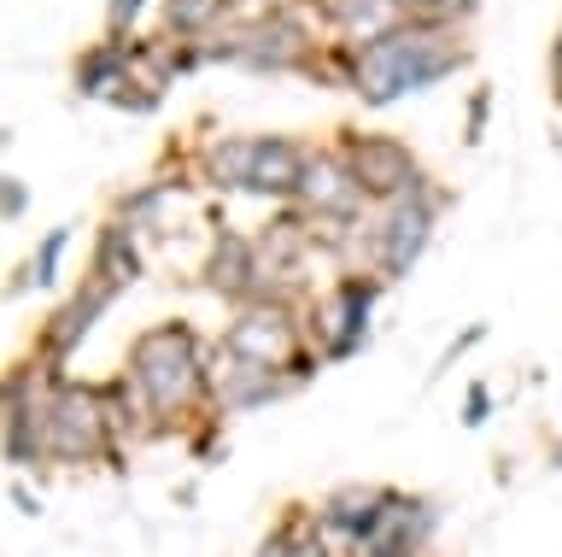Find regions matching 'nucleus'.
Listing matches in <instances>:
<instances>
[{"label":"nucleus","mask_w":562,"mask_h":557,"mask_svg":"<svg viewBox=\"0 0 562 557\" xmlns=\"http://www.w3.org/2000/svg\"><path fill=\"white\" fill-rule=\"evenodd\" d=\"M130 441L140 434H193L217 416V341H205L188 318L135 328L123 346V370L112 376Z\"/></svg>","instance_id":"nucleus-1"},{"label":"nucleus","mask_w":562,"mask_h":557,"mask_svg":"<svg viewBox=\"0 0 562 557\" xmlns=\"http://www.w3.org/2000/svg\"><path fill=\"white\" fill-rule=\"evenodd\" d=\"M469 65V47L457 42V30H439V24H416L404 19L393 36L369 42L358 54V71H351V94L363 107H393L404 94H422L434 82L457 77Z\"/></svg>","instance_id":"nucleus-2"},{"label":"nucleus","mask_w":562,"mask_h":557,"mask_svg":"<svg viewBox=\"0 0 562 557\" xmlns=\"http://www.w3.org/2000/svg\"><path fill=\"white\" fill-rule=\"evenodd\" d=\"M123 446H130V428H123L112 381L53 376V388H47V469H88V464L117 469Z\"/></svg>","instance_id":"nucleus-3"},{"label":"nucleus","mask_w":562,"mask_h":557,"mask_svg":"<svg viewBox=\"0 0 562 557\" xmlns=\"http://www.w3.org/2000/svg\"><path fill=\"white\" fill-rule=\"evenodd\" d=\"M311 170V153L293 135H223L200 153V177L217 194H263V200H299Z\"/></svg>","instance_id":"nucleus-4"},{"label":"nucleus","mask_w":562,"mask_h":557,"mask_svg":"<svg viewBox=\"0 0 562 557\" xmlns=\"http://www.w3.org/2000/svg\"><path fill=\"white\" fill-rule=\"evenodd\" d=\"M217 353L240 364H263V370H293L299 381H316V370H323V353L311 346V328H305V305L293 300H252L228 311Z\"/></svg>","instance_id":"nucleus-5"},{"label":"nucleus","mask_w":562,"mask_h":557,"mask_svg":"<svg viewBox=\"0 0 562 557\" xmlns=\"http://www.w3.org/2000/svg\"><path fill=\"white\" fill-rule=\"evenodd\" d=\"M205 59L240 65V71H263V77H288V71H316V42L299 12L270 7L252 12L240 24H223L217 42L205 47Z\"/></svg>","instance_id":"nucleus-6"},{"label":"nucleus","mask_w":562,"mask_h":557,"mask_svg":"<svg viewBox=\"0 0 562 557\" xmlns=\"http://www.w3.org/2000/svg\"><path fill=\"white\" fill-rule=\"evenodd\" d=\"M381 293H386V282L375 270H340L323 293L305 300V328H311V346L323 353V364H346L369 346Z\"/></svg>","instance_id":"nucleus-7"},{"label":"nucleus","mask_w":562,"mask_h":557,"mask_svg":"<svg viewBox=\"0 0 562 557\" xmlns=\"http://www.w3.org/2000/svg\"><path fill=\"white\" fill-rule=\"evenodd\" d=\"M439 212H446V194H439L434 182H422L416 194H404L393 205H375V218H369V270H375L386 288L404 282V276L422 265V253L434 247Z\"/></svg>","instance_id":"nucleus-8"},{"label":"nucleus","mask_w":562,"mask_h":557,"mask_svg":"<svg viewBox=\"0 0 562 557\" xmlns=\"http://www.w3.org/2000/svg\"><path fill=\"white\" fill-rule=\"evenodd\" d=\"M117 300H123L117 288H105V282H94V276H82V282L70 288V293L47 311L42 323H35V335H30V358L42 364V370H53V376H70L77 353H82L88 341H94V328L105 323V311H112Z\"/></svg>","instance_id":"nucleus-9"},{"label":"nucleus","mask_w":562,"mask_h":557,"mask_svg":"<svg viewBox=\"0 0 562 557\" xmlns=\"http://www.w3.org/2000/svg\"><path fill=\"white\" fill-rule=\"evenodd\" d=\"M299 218L311 223L316 235H340V230H358V223H369L375 212H369L363 182L351 177V165L340 159V153H311V170H305V188H299Z\"/></svg>","instance_id":"nucleus-10"},{"label":"nucleus","mask_w":562,"mask_h":557,"mask_svg":"<svg viewBox=\"0 0 562 557\" xmlns=\"http://www.w3.org/2000/svg\"><path fill=\"white\" fill-rule=\"evenodd\" d=\"M340 159L351 165V177L363 182V194L375 200V205H393L404 194H416L422 182V165H416V153L398 142V135H363V130H346L340 135Z\"/></svg>","instance_id":"nucleus-11"},{"label":"nucleus","mask_w":562,"mask_h":557,"mask_svg":"<svg viewBox=\"0 0 562 557\" xmlns=\"http://www.w3.org/2000/svg\"><path fill=\"white\" fill-rule=\"evenodd\" d=\"M398 493L404 487H386V481H340L316 499V528H323L340 552L358 557L369 539L381 534V522L398 504Z\"/></svg>","instance_id":"nucleus-12"},{"label":"nucleus","mask_w":562,"mask_h":557,"mask_svg":"<svg viewBox=\"0 0 562 557\" xmlns=\"http://www.w3.org/2000/svg\"><path fill=\"white\" fill-rule=\"evenodd\" d=\"M200 282H205V293H217L228 311L263 300L258 241L246 235V230H228V223H223V230L211 235V253H205V265H200Z\"/></svg>","instance_id":"nucleus-13"},{"label":"nucleus","mask_w":562,"mask_h":557,"mask_svg":"<svg viewBox=\"0 0 562 557\" xmlns=\"http://www.w3.org/2000/svg\"><path fill=\"white\" fill-rule=\"evenodd\" d=\"M311 381H299L293 370H263V364H240L217 353V416H252L263 405L305 393Z\"/></svg>","instance_id":"nucleus-14"},{"label":"nucleus","mask_w":562,"mask_h":557,"mask_svg":"<svg viewBox=\"0 0 562 557\" xmlns=\"http://www.w3.org/2000/svg\"><path fill=\"white\" fill-rule=\"evenodd\" d=\"M439 522H446L439 499H428V493H398V504H393V511H386V522H381V534L369 539L358 557H434Z\"/></svg>","instance_id":"nucleus-15"},{"label":"nucleus","mask_w":562,"mask_h":557,"mask_svg":"<svg viewBox=\"0 0 562 557\" xmlns=\"http://www.w3.org/2000/svg\"><path fill=\"white\" fill-rule=\"evenodd\" d=\"M88 276L117 293H130L140 276H147V241H140L123 218H105L94 235V253H88Z\"/></svg>","instance_id":"nucleus-16"},{"label":"nucleus","mask_w":562,"mask_h":557,"mask_svg":"<svg viewBox=\"0 0 562 557\" xmlns=\"http://www.w3.org/2000/svg\"><path fill=\"white\" fill-rule=\"evenodd\" d=\"M130 77H135V42H123V36L88 47L77 59V94L82 100H117Z\"/></svg>","instance_id":"nucleus-17"},{"label":"nucleus","mask_w":562,"mask_h":557,"mask_svg":"<svg viewBox=\"0 0 562 557\" xmlns=\"http://www.w3.org/2000/svg\"><path fill=\"white\" fill-rule=\"evenodd\" d=\"M176 212H182V182H140L135 194H123V200H117V218L130 223L140 241L165 235Z\"/></svg>","instance_id":"nucleus-18"},{"label":"nucleus","mask_w":562,"mask_h":557,"mask_svg":"<svg viewBox=\"0 0 562 557\" xmlns=\"http://www.w3.org/2000/svg\"><path fill=\"white\" fill-rule=\"evenodd\" d=\"M70 230L77 223H59V230H47L42 241H35V253L24 258V270L7 282V293L18 300V293H30V288H53L59 282V270H65V253H70Z\"/></svg>","instance_id":"nucleus-19"},{"label":"nucleus","mask_w":562,"mask_h":557,"mask_svg":"<svg viewBox=\"0 0 562 557\" xmlns=\"http://www.w3.org/2000/svg\"><path fill=\"white\" fill-rule=\"evenodd\" d=\"M228 7H235V0H165V30L176 42L217 36V30L228 24Z\"/></svg>","instance_id":"nucleus-20"},{"label":"nucleus","mask_w":562,"mask_h":557,"mask_svg":"<svg viewBox=\"0 0 562 557\" xmlns=\"http://www.w3.org/2000/svg\"><path fill=\"white\" fill-rule=\"evenodd\" d=\"M398 7H404V19H416V24L457 30L463 19H474V7H481V0H398Z\"/></svg>","instance_id":"nucleus-21"},{"label":"nucleus","mask_w":562,"mask_h":557,"mask_svg":"<svg viewBox=\"0 0 562 557\" xmlns=\"http://www.w3.org/2000/svg\"><path fill=\"white\" fill-rule=\"evenodd\" d=\"M492 416V388L486 381H469V393H463V428H481Z\"/></svg>","instance_id":"nucleus-22"},{"label":"nucleus","mask_w":562,"mask_h":557,"mask_svg":"<svg viewBox=\"0 0 562 557\" xmlns=\"http://www.w3.org/2000/svg\"><path fill=\"white\" fill-rule=\"evenodd\" d=\"M481 341H486V323H469L463 335H457V341L446 346V353H439V370H451V364L463 358V353H474V346H481Z\"/></svg>","instance_id":"nucleus-23"},{"label":"nucleus","mask_w":562,"mask_h":557,"mask_svg":"<svg viewBox=\"0 0 562 557\" xmlns=\"http://www.w3.org/2000/svg\"><path fill=\"white\" fill-rule=\"evenodd\" d=\"M140 7H147V0H105V24H112V36H123V30L140 19Z\"/></svg>","instance_id":"nucleus-24"},{"label":"nucleus","mask_w":562,"mask_h":557,"mask_svg":"<svg viewBox=\"0 0 562 557\" xmlns=\"http://www.w3.org/2000/svg\"><path fill=\"white\" fill-rule=\"evenodd\" d=\"M24 205H30V188L18 182V177H7V188H0V218L18 223V218H24Z\"/></svg>","instance_id":"nucleus-25"},{"label":"nucleus","mask_w":562,"mask_h":557,"mask_svg":"<svg viewBox=\"0 0 562 557\" xmlns=\"http://www.w3.org/2000/svg\"><path fill=\"white\" fill-rule=\"evenodd\" d=\"M486 107H492V94L481 89V94H474V107H469V142H481V124H486Z\"/></svg>","instance_id":"nucleus-26"},{"label":"nucleus","mask_w":562,"mask_h":557,"mask_svg":"<svg viewBox=\"0 0 562 557\" xmlns=\"http://www.w3.org/2000/svg\"><path fill=\"white\" fill-rule=\"evenodd\" d=\"M12 504H18V511H24V516H42V499H35L24 481H12Z\"/></svg>","instance_id":"nucleus-27"},{"label":"nucleus","mask_w":562,"mask_h":557,"mask_svg":"<svg viewBox=\"0 0 562 557\" xmlns=\"http://www.w3.org/2000/svg\"><path fill=\"white\" fill-rule=\"evenodd\" d=\"M551 71H557V82H562V30H557V42H551Z\"/></svg>","instance_id":"nucleus-28"},{"label":"nucleus","mask_w":562,"mask_h":557,"mask_svg":"<svg viewBox=\"0 0 562 557\" xmlns=\"http://www.w3.org/2000/svg\"><path fill=\"white\" fill-rule=\"evenodd\" d=\"M246 7H258V12H270V7H276V0H246Z\"/></svg>","instance_id":"nucleus-29"},{"label":"nucleus","mask_w":562,"mask_h":557,"mask_svg":"<svg viewBox=\"0 0 562 557\" xmlns=\"http://www.w3.org/2000/svg\"><path fill=\"white\" fill-rule=\"evenodd\" d=\"M551 464H557V469H562V446H557V452H551Z\"/></svg>","instance_id":"nucleus-30"},{"label":"nucleus","mask_w":562,"mask_h":557,"mask_svg":"<svg viewBox=\"0 0 562 557\" xmlns=\"http://www.w3.org/2000/svg\"><path fill=\"white\" fill-rule=\"evenodd\" d=\"M557 100H562V82H557Z\"/></svg>","instance_id":"nucleus-31"},{"label":"nucleus","mask_w":562,"mask_h":557,"mask_svg":"<svg viewBox=\"0 0 562 557\" xmlns=\"http://www.w3.org/2000/svg\"><path fill=\"white\" fill-rule=\"evenodd\" d=\"M346 557H351V552H346Z\"/></svg>","instance_id":"nucleus-32"}]
</instances>
